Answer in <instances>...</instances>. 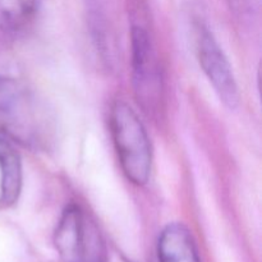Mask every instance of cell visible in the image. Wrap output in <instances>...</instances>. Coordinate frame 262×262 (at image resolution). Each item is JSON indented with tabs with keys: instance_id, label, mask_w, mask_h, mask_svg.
I'll use <instances>...</instances> for the list:
<instances>
[{
	"instance_id": "1",
	"label": "cell",
	"mask_w": 262,
	"mask_h": 262,
	"mask_svg": "<svg viewBox=\"0 0 262 262\" xmlns=\"http://www.w3.org/2000/svg\"><path fill=\"white\" fill-rule=\"evenodd\" d=\"M55 130L53 112L32 90L18 79L0 76V136L15 145L46 150Z\"/></svg>"
},
{
	"instance_id": "2",
	"label": "cell",
	"mask_w": 262,
	"mask_h": 262,
	"mask_svg": "<svg viewBox=\"0 0 262 262\" xmlns=\"http://www.w3.org/2000/svg\"><path fill=\"white\" fill-rule=\"evenodd\" d=\"M147 18L145 4L135 0L130 4L133 89L143 112L156 114L163 106L164 81Z\"/></svg>"
},
{
	"instance_id": "3",
	"label": "cell",
	"mask_w": 262,
	"mask_h": 262,
	"mask_svg": "<svg viewBox=\"0 0 262 262\" xmlns=\"http://www.w3.org/2000/svg\"><path fill=\"white\" fill-rule=\"evenodd\" d=\"M110 129L124 176L130 183L145 186L152 170V148L137 113L127 102L115 101L110 112Z\"/></svg>"
},
{
	"instance_id": "4",
	"label": "cell",
	"mask_w": 262,
	"mask_h": 262,
	"mask_svg": "<svg viewBox=\"0 0 262 262\" xmlns=\"http://www.w3.org/2000/svg\"><path fill=\"white\" fill-rule=\"evenodd\" d=\"M54 243L64 262H106L99 233L74 204L67 206L61 214Z\"/></svg>"
},
{
	"instance_id": "5",
	"label": "cell",
	"mask_w": 262,
	"mask_h": 262,
	"mask_svg": "<svg viewBox=\"0 0 262 262\" xmlns=\"http://www.w3.org/2000/svg\"><path fill=\"white\" fill-rule=\"evenodd\" d=\"M193 26L196 54L202 71L223 104L229 109H235L241 96L229 60L204 20H196Z\"/></svg>"
},
{
	"instance_id": "6",
	"label": "cell",
	"mask_w": 262,
	"mask_h": 262,
	"mask_svg": "<svg viewBox=\"0 0 262 262\" xmlns=\"http://www.w3.org/2000/svg\"><path fill=\"white\" fill-rule=\"evenodd\" d=\"M23 187L22 159L15 143L0 136V210L10 209L19 200Z\"/></svg>"
},
{
	"instance_id": "7",
	"label": "cell",
	"mask_w": 262,
	"mask_h": 262,
	"mask_svg": "<svg viewBox=\"0 0 262 262\" xmlns=\"http://www.w3.org/2000/svg\"><path fill=\"white\" fill-rule=\"evenodd\" d=\"M159 262H201L197 246L188 228L179 223L161 230L158 241Z\"/></svg>"
},
{
	"instance_id": "8",
	"label": "cell",
	"mask_w": 262,
	"mask_h": 262,
	"mask_svg": "<svg viewBox=\"0 0 262 262\" xmlns=\"http://www.w3.org/2000/svg\"><path fill=\"white\" fill-rule=\"evenodd\" d=\"M40 0H0V31L17 33L33 22Z\"/></svg>"
},
{
	"instance_id": "9",
	"label": "cell",
	"mask_w": 262,
	"mask_h": 262,
	"mask_svg": "<svg viewBox=\"0 0 262 262\" xmlns=\"http://www.w3.org/2000/svg\"><path fill=\"white\" fill-rule=\"evenodd\" d=\"M230 7L239 14H251L257 8L258 0H228Z\"/></svg>"
}]
</instances>
